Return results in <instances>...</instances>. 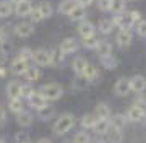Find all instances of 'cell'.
I'll return each instance as SVG.
<instances>
[{
    "mask_svg": "<svg viewBox=\"0 0 146 143\" xmlns=\"http://www.w3.org/2000/svg\"><path fill=\"white\" fill-rule=\"evenodd\" d=\"M131 39H133V36L128 29H120V33L117 34V44L120 47H128L131 44Z\"/></svg>",
    "mask_w": 146,
    "mask_h": 143,
    "instance_id": "11",
    "label": "cell"
},
{
    "mask_svg": "<svg viewBox=\"0 0 146 143\" xmlns=\"http://www.w3.org/2000/svg\"><path fill=\"white\" fill-rule=\"evenodd\" d=\"M86 85H88V80L84 78L83 75H78V78L75 80V83H73V88L76 91H81L83 88H86Z\"/></svg>",
    "mask_w": 146,
    "mask_h": 143,
    "instance_id": "36",
    "label": "cell"
},
{
    "mask_svg": "<svg viewBox=\"0 0 146 143\" xmlns=\"http://www.w3.org/2000/svg\"><path fill=\"white\" fill-rule=\"evenodd\" d=\"M39 11H41L42 18H49V16L52 15V5L47 3V2H42L41 5H39Z\"/></svg>",
    "mask_w": 146,
    "mask_h": 143,
    "instance_id": "33",
    "label": "cell"
},
{
    "mask_svg": "<svg viewBox=\"0 0 146 143\" xmlns=\"http://www.w3.org/2000/svg\"><path fill=\"white\" fill-rule=\"evenodd\" d=\"M86 65H88L86 59H84V57H78V59H75V62H73V70H75L78 75H83Z\"/></svg>",
    "mask_w": 146,
    "mask_h": 143,
    "instance_id": "27",
    "label": "cell"
},
{
    "mask_svg": "<svg viewBox=\"0 0 146 143\" xmlns=\"http://www.w3.org/2000/svg\"><path fill=\"white\" fill-rule=\"evenodd\" d=\"M101 62H102V65L106 69H115L117 67V59L112 57V54L107 55V57H101Z\"/></svg>",
    "mask_w": 146,
    "mask_h": 143,
    "instance_id": "32",
    "label": "cell"
},
{
    "mask_svg": "<svg viewBox=\"0 0 146 143\" xmlns=\"http://www.w3.org/2000/svg\"><path fill=\"white\" fill-rule=\"evenodd\" d=\"M93 143H106V142H101V140H96V142H93Z\"/></svg>",
    "mask_w": 146,
    "mask_h": 143,
    "instance_id": "49",
    "label": "cell"
},
{
    "mask_svg": "<svg viewBox=\"0 0 146 143\" xmlns=\"http://www.w3.org/2000/svg\"><path fill=\"white\" fill-rule=\"evenodd\" d=\"M98 44H99V39H98L96 36H91V37L83 39V46L86 49H96L98 47Z\"/></svg>",
    "mask_w": 146,
    "mask_h": 143,
    "instance_id": "35",
    "label": "cell"
},
{
    "mask_svg": "<svg viewBox=\"0 0 146 143\" xmlns=\"http://www.w3.org/2000/svg\"><path fill=\"white\" fill-rule=\"evenodd\" d=\"M83 76L88 80V81H94V80H98V76H99V72H98V69H96L94 65L88 64L86 69H84V72H83Z\"/></svg>",
    "mask_w": 146,
    "mask_h": 143,
    "instance_id": "20",
    "label": "cell"
},
{
    "mask_svg": "<svg viewBox=\"0 0 146 143\" xmlns=\"http://www.w3.org/2000/svg\"><path fill=\"white\" fill-rule=\"evenodd\" d=\"M21 88H23V85H21L20 81H11V83H8V86H7V93H8V96H10L11 99H15V98H21Z\"/></svg>",
    "mask_w": 146,
    "mask_h": 143,
    "instance_id": "13",
    "label": "cell"
},
{
    "mask_svg": "<svg viewBox=\"0 0 146 143\" xmlns=\"http://www.w3.org/2000/svg\"><path fill=\"white\" fill-rule=\"evenodd\" d=\"M146 117V104L143 101L140 102H135L133 106L127 111V119L131 122H140V120H145Z\"/></svg>",
    "mask_w": 146,
    "mask_h": 143,
    "instance_id": "4",
    "label": "cell"
},
{
    "mask_svg": "<svg viewBox=\"0 0 146 143\" xmlns=\"http://www.w3.org/2000/svg\"><path fill=\"white\" fill-rule=\"evenodd\" d=\"M33 60L36 62L37 65L41 67H47L52 62V57H50V52L46 51V49H37V51H33Z\"/></svg>",
    "mask_w": 146,
    "mask_h": 143,
    "instance_id": "5",
    "label": "cell"
},
{
    "mask_svg": "<svg viewBox=\"0 0 146 143\" xmlns=\"http://www.w3.org/2000/svg\"><path fill=\"white\" fill-rule=\"evenodd\" d=\"M31 11H33V5L28 0H20V2H16L15 13L18 16H28V15H31Z\"/></svg>",
    "mask_w": 146,
    "mask_h": 143,
    "instance_id": "8",
    "label": "cell"
},
{
    "mask_svg": "<svg viewBox=\"0 0 146 143\" xmlns=\"http://www.w3.org/2000/svg\"><path fill=\"white\" fill-rule=\"evenodd\" d=\"M39 76H41V72L36 67H28V70L25 72V78L29 81H36V80H39Z\"/></svg>",
    "mask_w": 146,
    "mask_h": 143,
    "instance_id": "28",
    "label": "cell"
},
{
    "mask_svg": "<svg viewBox=\"0 0 146 143\" xmlns=\"http://www.w3.org/2000/svg\"><path fill=\"white\" fill-rule=\"evenodd\" d=\"M28 99H29V104H31L33 107H36L37 111L47 106V99L41 94V93H33V94L29 96Z\"/></svg>",
    "mask_w": 146,
    "mask_h": 143,
    "instance_id": "10",
    "label": "cell"
},
{
    "mask_svg": "<svg viewBox=\"0 0 146 143\" xmlns=\"http://www.w3.org/2000/svg\"><path fill=\"white\" fill-rule=\"evenodd\" d=\"M18 59H21V60H25V62H29V60H33V51L29 47H23L20 51V55H18Z\"/></svg>",
    "mask_w": 146,
    "mask_h": 143,
    "instance_id": "37",
    "label": "cell"
},
{
    "mask_svg": "<svg viewBox=\"0 0 146 143\" xmlns=\"http://www.w3.org/2000/svg\"><path fill=\"white\" fill-rule=\"evenodd\" d=\"M110 122H112V127H114V128L122 130V128L125 127V124H127V117L123 116V114H115Z\"/></svg>",
    "mask_w": 146,
    "mask_h": 143,
    "instance_id": "24",
    "label": "cell"
},
{
    "mask_svg": "<svg viewBox=\"0 0 146 143\" xmlns=\"http://www.w3.org/2000/svg\"><path fill=\"white\" fill-rule=\"evenodd\" d=\"M31 20H33V23H37V21H41V20H44L41 15V11H39V8H34L31 11Z\"/></svg>",
    "mask_w": 146,
    "mask_h": 143,
    "instance_id": "41",
    "label": "cell"
},
{
    "mask_svg": "<svg viewBox=\"0 0 146 143\" xmlns=\"http://www.w3.org/2000/svg\"><path fill=\"white\" fill-rule=\"evenodd\" d=\"M96 51H98V54H99L101 57H107V55H110V54H112V46H110L107 41H99L98 47H96Z\"/></svg>",
    "mask_w": 146,
    "mask_h": 143,
    "instance_id": "22",
    "label": "cell"
},
{
    "mask_svg": "<svg viewBox=\"0 0 146 143\" xmlns=\"http://www.w3.org/2000/svg\"><path fill=\"white\" fill-rule=\"evenodd\" d=\"M15 2H20V0H15Z\"/></svg>",
    "mask_w": 146,
    "mask_h": 143,
    "instance_id": "51",
    "label": "cell"
},
{
    "mask_svg": "<svg viewBox=\"0 0 146 143\" xmlns=\"http://www.w3.org/2000/svg\"><path fill=\"white\" fill-rule=\"evenodd\" d=\"M110 128V120L109 119H98V122H96V125H94V132L99 133V135H106V133L109 132Z\"/></svg>",
    "mask_w": 146,
    "mask_h": 143,
    "instance_id": "16",
    "label": "cell"
},
{
    "mask_svg": "<svg viewBox=\"0 0 146 143\" xmlns=\"http://www.w3.org/2000/svg\"><path fill=\"white\" fill-rule=\"evenodd\" d=\"M5 120H7V114H5V109L0 106V127L5 124Z\"/></svg>",
    "mask_w": 146,
    "mask_h": 143,
    "instance_id": "44",
    "label": "cell"
},
{
    "mask_svg": "<svg viewBox=\"0 0 146 143\" xmlns=\"http://www.w3.org/2000/svg\"><path fill=\"white\" fill-rule=\"evenodd\" d=\"M3 43V33H2V29H0V44Z\"/></svg>",
    "mask_w": 146,
    "mask_h": 143,
    "instance_id": "47",
    "label": "cell"
},
{
    "mask_svg": "<svg viewBox=\"0 0 146 143\" xmlns=\"http://www.w3.org/2000/svg\"><path fill=\"white\" fill-rule=\"evenodd\" d=\"M0 143H3V138H2V137H0Z\"/></svg>",
    "mask_w": 146,
    "mask_h": 143,
    "instance_id": "50",
    "label": "cell"
},
{
    "mask_svg": "<svg viewBox=\"0 0 146 143\" xmlns=\"http://www.w3.org/2000/svg\"><path fill=\"white\" fill-rule=\"evenodd\" d=\"M94 116L98 117V119H107V117L110 116L109 106L104 104V102H99V104L96 106V109H94Z\"/></svg>",
    "mask_w": 146,
    "mask_h": 143,
    "instance_id": "19",
    "label": "cell"
},
{
    "mask_svg": "<svg viewBox=\"0 0 146 143\" xmlns=\"http://www.w3.org/2000/svg\"><path fill=\"white\" fill-rule=\"evenodd\" d=\"M96 122H98V117L94 116V114H86V116H83V119H81V125H83L84 128H94Z\"/></svg>",
    "mask_w": 146,
    "mask_h": 143,
    "instance_id": "26",
    "label": "cell"
},
{
    "mask_svg": "<svg viewBox=\"0 0 146 143\" xmlns=\"http://www.w3.org/2000/svg\"><path fill=\"white\" fill-rule=\"evenodd\" d=\"M63 55L65 54L58 49V51H52L50 52V57H52V62H50V65H54V67H58V65L63 62Z\"/></svg>",
    "mask_w": 146,
    "mask_h": 143,
    "instance_id": "29",
    "label": "cell"
},
{
    "mask_svg": "<svg viewBox=\"0 0 146 143\" xmlns=\"http://www.w3.org/2000/svg\"><path fill=\"white\" fill-rule=\"evenodd\" d=\"M10 111L20 114L23 111V104H21V98H15V99L10 101Z\"/></svg>",
    "mask_w": 146,
    "mask_h": 143,
    "instance_id": "34",
    "label": "cell"
},
{
    "mask_svg": "<svg viewBox=\"0 0 146 143\" xmlns=\"http://www.w3.org/2000/svg\"><path fill=\"white\" fill-rule=\"evenodd\" d=\"M34 93V90H33L29 85H23V88H21V98L23 96H26V98H29V96Z\"/></svg>",
    "mask_w": 146,
    "mask_h": 143,
    "instance_id": "42",
    "label": "cell"
},
{
    "mask_svg": "<svg viewBox=\"0 0 146 143\" xmlns=\"http://www.w3.org/2000/svg\"><path fill=\"white\" fill-rule=\"evenodd\" d=\"M76 3H78V5L86 7V5H89V3H93V0H76Z\"/></svg>",
    "mask_w": 146,
    "mask_h": 143,
    "instance_id": "45",
    "label": "cell"
},
{
    "mask_svg": "<svg viewBox=\"0 0 146 143\" xmlns=\"http://www.w3.org/2000/svg\"><path fill=\"white\" fill-rule=\"evenodd\" d=\"M140 21V11H130V13H120L114 18V25L120 28V29H130L131 26H135Z\"/></svg>",
    "mask_w": 146,
    "mask_h": 143,
    "instance_id": "1",
    "label": "cell"
},
{
    "mask_svg": "<svg viewBox=\"0 0 146 143\" xmlns=\"http://www.w3.org/2000/svg\"><path fill=\"white\" fill-rule=\"evenodd\" d=\"M89 142H91V138L86 132H78L73 138V143H89Z\"/></svg>",
    "mask_w": 146,
    "mask_h": 143,
    "instance_id": "38",
    "label": "cell"
},
{
    "mask_svg": "<svg viewBox=\"0 0 146 143\" xmlns=\"http://www.w3.org/2000/svg\"><path fill=\"white\" fill-rule=\"evenodd\" d=\"M84 16H86V10H84L83 5H76L73 8V11L70 13V18H72L73 21H81Z\"/></svg>",
    "mask_w": 146,
    "mask_h": 143,
    "instance_id": "23",
    "label": "cell"
},
{
    "mask_svg": "<svg viewBox=\"0 0 146 143\" xmlns=\"http://www.w3.org/2000/svg\"><path fill=\"white\" fill-rule=\"evenodd\" d=\"M3 75H5V70H3V69H0V76H3Z\"/></svg>",
    "mask_w": 146,
    "mask_h": 143,
    "instance_id": "48",
    "label": "cell"
},
{
    "mask_svg": "<svg viewBox=\"0 0 146 143\" xmlns=\"http://www.w3.org/2000/svg\"><path fill=\"white\" fill-rule=\"evenodd\" d=\"M99 8L101 10H110V0H99Z\"/></svg>",
    "mask_w": 146,
    "mask_h": 143,
    "instance_id": "43",
    "label": "cell"
},
{
    "mask_svg": "<svg viewBox=\"0 0 146 143\" xmlns=\"http://www.w3.org/2000/svg\"><path fill=\"white\" fill-rule=\"evenodd\" d=\"M130 88L135 93H143L146 90V78L143 75H135L133 78H130Z\"/></svg>",
    "mask_w": 146,
    "mask_h": 143,
    "instance_id": "7",
    "label": "cell"
},
{
    "mask_svg": "<svg viewBox=\"0 0 146 143\" xmlns=\"http://www.w3.org/2000/svg\"><path fill=\"white\" fill-rule=\"evenodd\" d=\"M112 29H114V21L112 20H102L99 23V31L102 34H109V33H112Z\"/></svg>",
    "mask_w": 146,
    "mask_h": 143,
    "instance_id": "30",
    "label": "cell"
},
{
    "mask_svg": "<svg viewBox=\"0 0 146 143\" xmlns=\"http://www.w3.org/2000/svg\"><path fill=\"white\" fill-rule=\"evenodd\" d=\"M78 33H80V36L83 37V39L94 36V26H93V23L83 21V23H81V25L78 26Z\"/></svg>",
    "mask_w": 146,
    "mask_h": 143,
    "instance_id": "15",
    "label": "cell"
},
{
    "mask_svg": "<svg viewBox=\"0 0 146 143\" xmlns=\"http://www.w3.org/2000/svg\"><path fill=\"white\" fill-rule=\"evenodd\" d=\"M16 122L20 124L21 127H29V125L33 124V116L29 114V112L21 111L20 114H18V117H16Z\"/></svg>",
    "mask_w": 146,
    "mask_h": 143,
    "instance_id": "21",
    "label": "cell"
},
{
    "mask_svg": "<svg viewBox=\"0 0 146 143\" xmlns=\"http://www.w3.org/2000/svg\"><path fill=\"white\" fill-rule=\"evenodd\" d=\"M114 91L119 96L128 94V93L131 91V88H130V78H125V76L119 78V80H117V83H115V86H114Z\"/></svg>",
    "mask_w": 146,
    "mask_h": 143,
    "instance_id": "6",
    "label": "cell"
},
{
    "mask_svg": "<svg viewBox=\"0 0 146 143\" xmlns=\"http://www.w3.org/2000/svg\"><path fill=\"white\" fill-rule=\"evenodd\" d=\"M37 114H39V117H41V119H50V117H52V114H54V107L46 106V107H42V109H39V111H37Z\"/></svg>",
    "mask_w": 146,
    "mask_h": 143,
    "instance_id": "39",
    "label": "cell"
},
{
    "mask_svg": "<svg viewBox=\"0 0 146 143\" xmlns=\"http://www.w3.org/2000/svg\"><path fill=\"white\" fill-rule=\"evenodd\" d=\"M125 10V0H110V11L115 15H120Z\"/></svg>",
    "mask_w": 146,
    "mask_h": 143,
    "instance_id": "25",
    "label": "cell"
},
{
    "mask_svg": "<svg viewBox=\"0 0 146 143\" xmlns=\"http://www.w3.org/2000/svg\"><path fill=\"white\" fill-rule=\"evenodd\" d=\"M76 5H78L76 0H63L62 3L58 5V13H62V15H70Z\"/></svg>",
    "mask_w": 146,
    "mask_h": 143,
    "instance_id": "18",
    "label": "cell"
},
{
    "mask_svg": "<svg viewBox=\"0 0 146 143\" xmlns=\"http://www.w3.org/2000/svg\"><path fill=\"white\" fill-rule=\"evenodd\" d=\"M107 135V142L109 143H122V140H123V133H122V130H119V128H109V132L106 133Z\"/></svg>",
    "mask_w": 146,
    "mask_h": 143,
    "instance_id": "17",
    "label": "cell"
},
{
    "mask_svg": "<svg viewBox=\"0 0 146 143\" xmlns=\"http://www.w3.org/2000/svg\"><path fill=\"white\" fill-rule=\"evenodd\" d=\"M11 10H13V7H11L10 2H0V16H2V18L10 16Z\"/></svg>",
    "mask_w": 146,
    "mask_h": 143,
    "instance_id": "31",
    "label": "cell"
},
{
    "mask_svg": "<svg viewBox=\"0 0 146 143\" xmlns=\"http://www.w3.org/2000/svg\"><path fill=\"white\" fill-rule=\"evenodd\" d=\"M76 49H78V44L75 39L72 37H67V39H63V43L60 44V51L63 54H72V52H76Z\"/></svg>",
    "mask_w": 146,
    "mask_h": 143,
    "instance_id": "14",
    "label": "cell"
},
{
    "mask_svg": "<svg viewBox=\"0 0 146 143\" xmlns=\"http://www.w3.org/2000/svg\"><path fill=\"white\" fill-rule=\"evenodd\" d=\"M73 125H75V117L72 114H62L54 124V132L62 135V133H67L68 130H72Z\"/></svg>",
    "mask_w": 146,
    "mask_h": 143,
    "instance_id": "2",
    "label": "cell"
},
{
    "mask_svg": "<svg viewBox=\"0 0 146 143\" xmlns=\"http://www.w3.org/2000/svg\"><path fill=\"white\" fill-rule=\"evenodd\" d=\"M37 143H52V142H50V140H47V138H41Z\"/></svg>",
    "mask_w": 146,
    "mask_h": 143,
    "instance_id": "46",
    "label": "cell"
},
{
    "mask_svg": "<svg viewBox=\"0 0 146 143\" xmlns=\"http://www.w3.org/2000/svg\"><path fill=\"white\" fill-rule=\"evenodd\" d=\"M41 94L46 98V99L55 101L58 98H62L63 94V88L58 83H47V85L41 86Z\"/></svg>",
    "mask_w": 146,
    "mask_h": 143,
    "instance_id": "3",
    "label": "cell"
},
{
    "mask_svg": "<svg viewBox=\"0 0 146 143\" xmlns=\"http://www.w3.org/2000/svg\"><path fill=\"white\" fill-rule=\"evenodd\" d=\"M136 33L140 36H146V20H140L136 23Z\"/></svg>",
    "mask_w": 146,
    "mask_h": 143,
    "instance_id": "40",
    "label": "cell"
},
{
    "mask_svg": "<svg viewBox=\"0 0 146 143\" xmlns=\"http://www.w3.org/2000/svg\"><path fill=\"white\" fill-rule=\"evenodd\" d=\"M34 33V26L31 23H20L15 26V34L20 37H29Z\"/></svg>",
    "mask_w": 146,
    "mask_h": 143,
    "instance_id": "9",
    "label": "cell"
},
{
    "mask_svg": "<svg viewBox=\"0 0 146 143\" xmlns=\"http://www.w3.org/2000/svg\"><path fill=\"white\" fill-rule=\"evenodd\" d=\"M28 62H25V60H21V59H16V60H13V64H11L10 70L13 75H25V72L28 70Z\"/></svg>",
    "mask_w": 146,
    "mask_h": 143,
    "instance_id": "12",
    "label": "cell"
}]
</instances>
